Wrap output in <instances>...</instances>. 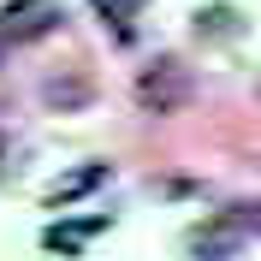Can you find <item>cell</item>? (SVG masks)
<instances>
[{"mask_svg": "<svg viewBox=\"0 0 261 261\" xmlns=\"http://www.w3.org/2000/svg\"><path fill=\"white\" fill-rule=\"evenodd\" d=\"M190 71H184L178 60H161V65H148L143 77H137V101H143L148 113H178L184 101H190Z\"/></svg>", "mask_w": 261, "mask_h": 261, "instance_id": "cell-1", "label": "cell"}, {"mask_svg": "<svg viewBox=\"0 0 261 261\" xmlns=\"http://www.w3.org/2000/svg\"><path fill=\"white\" fill-rule=\"evenodd\" d=\"M190 249H196L202 261H226V255L244 249V226H238V220H214L208 231H196V238H190Z\"/></svg>", "mask_w": 261, "mask_h": 261, "instance_id": "cell-2", "label": "cell"}, {"mask_svg": "<svg viewBox=\"0 0 261 261\" xmlns=\"http://www.w3.org/2000/svg\"><path fill=\"white\" fill-rule=\"evenodd\" d=\"M95 184H107V161H95V166H77L71 178H60L48 190V208H65V202H77L83 190H95Z\"/></svg>", "mask_w": 261, "mask_h": 261, "instance_id": "cell-3", "label": "cell"}, {"mask_svg": "<svg viewBox=\"0 0 261 261\" xmlns=\"http://www.w3.org/2000/svg\"><path fill=\"white\" fill-rule=\"evenodd\" d=\"M101 226H107L101 214H89V220H71V226H48V238H42V244H48L54 255H71V249H77L83 238H95Z\"/></svg>", "mask_w": 261, "mask_h": 261, "instance_id": "cell-4", "label": "cell"}, {"mask_svg": "<svg viewBox=\"0 0 261 261\" xmlns=\"http://www.w3.org/2000/svg\"><path fill=\"white\" fill-rule=\"evenodd\" d=\"M95 6H101V12H107V18H119V30L130 36V24H125V18L137 12V0H95Z\"/></svg>", "mask_w": 261, "mask_h": 261, "instance_id": "cell-5", "label": "cell"}, {"mask_svg": "<svg viewBox=\"0 0 261 261\" xmlns=\"http://www.w3.org/2000/svg\"><path fill=\"white\" fill-rule=\"evenodd\" d=\"M202 18H208V24H196V30H214V36H226L238 12H231V6H214V12H202Z\"/></svg>", "mask_w": 261, "mask_h": 261, "instance_id": "cell-6", "label": "cell"}]
</instances>
